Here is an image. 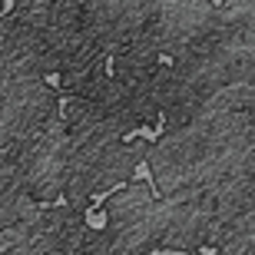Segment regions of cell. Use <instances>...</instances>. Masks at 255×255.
Segmentation results:
<instances>
[{"mask_svg":"<svg viewBox=\"0 0 255 255\" xmlns=\"http://www.w3.org/2000/svg\"><path fill=\"white\" fill-rule=\"evenodd\" d=\"M57 103H60V123H66V110H70V103H73V96L60 90V93H57Z\"/></svg>","mask_w":255,"mask_h":255,"instance_id":"cell-5","label":"cell"},{"mask_svg":"<svg viewBox=\"0 0 255 255\" xmlns=\"http://www.w3.org/2000/svg\"><path fill=\"white\" fill-rule=\"evenodd\" d=\"M126 182H129V179L116 182V186H110V189H103V192H93V196H90V206H103L110 196H116V192H123V189H126Z\"/></svg>","mask_w":255,"mask_h":255,"instance_id":"cell-4","label":"cell"},{"mask_svg":"<svg viewBox=\"0 0 255 255\" xmlns=\"http://www.w3.org/2000/svg\"><path fill=\"white\" fill-rule=\"evenodd\" d=\"M43 80H47V86H50V90H57V93L63 90V76H60V73H47Z\"/></svg>","mask_w":255,"mask_h":255,"instance_id":"cell-6","label":"cell"},{"mask_svg":"<svg viewBox=\"0 0 255 255\" xmlns=\"http://www.w3.org/2000/svg\"><path fill=\"white\" fill-rule=\"evenodd\" d=\"M149 255H186L182 249H152Z\"/></svg>","mask_w":255,"mask_h":255,"instance_id":"cell-9","label":"cell"},{"mask_svg":"<svg viewBox=\"0 0 255 255\" xmlns=\"http://www.w3.org/2000/svg\"><path fill=\"white\" fill-rule=\"evenodd\" d=\"M162 132H166V113L156 116V126H136V129L123 132V142H132V139H149V142H156Z\"/></svg>","mask_w":255,"mask_h":255,"instance_id":"cell-1","label":"cell"},{"mask_svg":"<svg viewBox=\"0 0 255 255\" xmlns=\"http://www.w3.org/2000/svg\"><path fill=\"white\" fill-rule=\"evenodd\" d=\"M199 255H219V249L216 246H202V249H199Z\"/></svg>","mask_w":255,"mask_h":255,"instance_id":"cell-10","label":"cell"},{"mask_svg":"<svg viewBox=\"0 0 255 255\" xmlns=\"http://www.w3.org/2000/svg\"><path fill=\"white\" fill-rule=\"evenodd\" d=\"M209 3H212V7H222V3H226V0H209Z\"/></svg>","mask_w":255,"mask_h":255,"instance_id":"cell-12","label":"cell"},{"mask_svg":"<svg viewBox=\"0 0 255 255\" xmlns=\"http://www.w3.org/2000/svg\"><path fill=\"white\" fill-rule=\"evenodd\" d=\"M103 76H110V80H113V76H116V60H113V53H106V63H103Z\"/></svg>","mask_w":255,"mask_h":255,"instance_id":"cell-7","label":"cell"},{"mask_svg":"<svg viewBox=\"0 0 255 255\" xmlns=\"http://www.w3.org/2000/svg\"><path fill=\"white\" fill-rule=\"evenodd\" d=\"M83 219H86V229H90V232H103V229L110 226V219H106L103 206H86L83 209Z\"/></svg>","mask_w":255,"mask_h":255,"instance_id":"cell-3","label":"cell"},{"mask_svg":"<svg viewBox=\"0 0 255 255\" xmlns=\"http://www.w3.org/2000/svg\"><path fill=\"white\" fill-rule=\"evenodd\" d=\"M132 179L146 182V186H149V192H152V199H162L159 186H156V179H152V166H149V159H139V162H136V169H132Z\"/></svg>","mask_w":255,"mask_h":255,"instance_id":"cell-2","label":"cell"},{"mask_svg":"<svg viewBox=\"0 0 255 255\" xmlns=\"http://www.w3.org/2000/svg\"><path fill=\"white\" fill-rule=\"evenodd\" d=\"M13 7H17V0H3V7H0V20L10 17V13H13Z\"/></svg>","mask_w":255,"mask_h":255,"instance_id":"cell-8","label":"cell"},{"mask_svg":"<svg viewBox=\"0 0 255 255\" xmlns=\"http://www.w3.org/2000/svg\"><path fill=\"white\" fill-rule=\"evenodd\" d=\"M159 66H172V57H169V53H159Z\"/></svg>","mask_w":255,"mask_h":255,"instance_id":"cell-11","label":"cell"}]
</instances>
